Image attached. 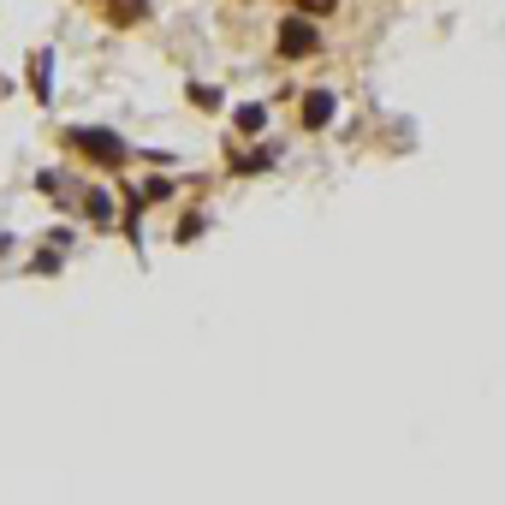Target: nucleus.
I'll return each mask as SVG.
<instances>
[{"label": "nucleus", "mask_w": 505, "mask_h": 505, "mask_svg": "<svg viewBox=\"0 0 505 505\" xmlns=\"http://www.w3.org/2000/svg\"><path fill=\"white\" fill-rule=\"evenodd\" d=\"M66 149H78V155H90L96 167H125V143H119V131H107V125H72L66 131Z\"/></svg>", "instance_id": "nucleus-1"}, {"label": "nucleus", "mask_w": 505, "mask_h": 505, "mask_svg": "<svg viewBox=\"0 0 505 505\" xmlns=\"http://www.w3.org/2000/svg\"><path fill=\"white\" fill-rule=\"evenodd\" d=\"M315 48H321L315 19H286V24H280V54H286V59H310Z\"/></svg>", "instance_id": "nucleus-2"}, {"label": "nucleus", "mask_w": 505, "mask_h": 505, "mask_svg": "<svg viewBox=\"0 0 505 505\" xmlns=\"http://www.w3.org/2000/svg\"><path fill=\"white\" fill-rule=\"evenodd\" d=\"M333 107H339V101H333V90H310V101H304V125H310V131H321V125L333 119Z\"/></svg>", "instance_id": "nucleus-3"}, {"label": "nucleus", "mask_w": 505, "mask_h": 505, "mask_svg": "<svg viewBox=\"0 0 505 505\" xmlns=\"http://www.w3.org/2000/svg\"><path fill=\"white\" fill-rule=\"evenodd\" d=\"M30 83H36V96L48 101V90H54V54H48V48L30 59Z\"/></svg>", "instance_id": "nucleus-4"}, {"label": "nucleus", "mask_w": 505, "mask_h": 505, "mask_svg": "<svg viewBox=\"0 0 505 505\" xmlns=\"http://www.w3.org/2000/svg\"><path fill=\"white\" fill-rule=\"evenodd\" d=\"M83 214L107 226V220H114V196H107V191H90V196H83Z\"/></svg>", "instance_id": "nucleus-5"}, {"label": "nucleus", "mask_w": 505, "mask_h": 505, "mask_svg": "<svg viewBox=\"0 0 505 505\" xmlns=\"http://www.w3.org/2000/svg\"><path fill=\"white\" fill-rule=\"evenodd\" d=\"M233 125H238V131H262V125H268V107H256V101H250V107H238V114H233Z\"/></svg>", "instance_id": "nucleus-6"}, {"label": "nucleus", "mask_w": 505, "mask_h": 505, "mask_svg": "<svg viewBox=\"0 0 505 505\" xmlns=\"http://www.w3.org/2000/svg\"><path fill=\"white\" fill-rule=\"evenodd\" d=\"M143 12H149L143 0H119V6H114V24H131V19H143Z\"/></svg>", "instance_id": "nucleus-7"}, {"label": "nucleus", "mask_w": 505, "mask_h": 505, "mask_svg": "<svg viewBox=\"0 0 505 505\" xmlns=\"http://www.w3.org/2000/svg\"><path fill=\"white\" fill-rule=\"evenodd\" d=\"M191 101L202 107V114H214V107H220V90H209V83H196V90H191Z\"/></svg>", "instance_id": "nucleus-8"}, {"label": "nucleus", "mask_w": 505, "mask_h": 505, "mask_svg": "<svg viewBox=\"0 0 505 505\" xmlns=\"http://www.w3.org/2000/svg\"><path fill=\"white\" fill-rule=\"evenodd\" d=\"M167 196H173L167 178H149V185H143V202H167Z\"/></svg>", "instance_id": "nucleus-9"}, {"label": "nucleus", "mask_w": 505, "mask_h": 505, "mask_svg": "<svg viewBox=\"0 0 505 505\" xmlns=\"http://www.w3.org/2000/svg\"><path fill=\"white\" fill-rule=\"evenodd\" d=\"M304 12H310V19H321V12H333V0H304Z\"/></svg>", "instance_id": "nucleus-10"}, {"label": "nucleus", "mask_w": 505, "mask_h": 505, "mask_svg": "<svg viewBox=\"0 0 505 505\" xmlns=\"http://www.w3.org/2000/svg\"><path fill=\"white\" fill-rule=\"evenodd\" d=\"M0 250H6V238H0Z\"/></svg>", "instance_id": "nucleus-11"}]
</instances>
